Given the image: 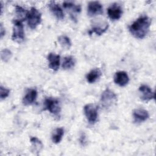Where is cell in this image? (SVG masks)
<instances>
[{
	"instance_id": "cell-1",
	"label": "cell",
	"mask_w": 156,
	"mask_h": 156,
	"mask_svg": "<svg viewBox=\"0 0 156 156\" xmlns=\"http://www.w3.org/2000/svg\"><path fill=\"white\" fill-rule=\"evenodd\" d=\"M152 20L146 15H143L137 18L129 26V30L130 34L135 38L142 39L149 32Z\"/></svg>"
},
{
	"instance_id": "cell-2",
	"label": "cell",
	"mask_w": 156,
	"mask_h": 156,
	"mask_svg": "<svg viewBox=\"0 0 156 156\" xmlns=\"http://www.w3.org/2000/svg\"><path fill=\"white\" fill-rule=\"evenodd\" d=\"M117 102L116 94L110 89L106 88L102 93L100 99L101 106L105 109L112 107Z\"/></svg>"
},
{
	"instance_id": "cell-3",
	"label": "cell",
	"mask_w": 156,
	"mask_h": 156,
	"mask_svg": "<svg viewBox=\"0 0 156 156\" xmlns=\"http://www.w3.org/2000/svg\"><path fill=\"white\" fill-rule=\"evenodd\" d=\"M27 24L32 29H35L41 21V13L35 7H31L27 16Z\"/></svg>"
},
{
	"instance_id": "cell-4",
	"label": "cell",
	"mask_w": 156,
	"mask_h": 156,
	"mask_svg": "<svg viewBox=\"0 0 156 156\" xmlns=\"http://www.w3.org/2000/svg\"><path fill=\"white\" fill-rule=\"evenodd\" d=\"M12 39L13 41L18 43H20L23 41L24 39V31L22 21L18 20L13 21Z\"/></svg>"
},
{
	"instance_id": "cell-5",
	"label": "cell",
	"mask_w": 156,
	"mask_h": 156,
	"mask_svg": "<svg viewBox=\"0 0 156 156\" xmlns=\"http://www.w3.org/2000/svg\"><path fill=\"white\" fill-rule=\"evenodd\" d=\"M108 27V23L101 18L93 19L91 21V29L90 33H95L98 35L104 33Z\"/></svg>"
},
{
	"instance_id": "cell-6",
	"label": "cell",
	"mask_w": 156,
	"mask_h": 156,
	"mask_svg": "<svg viewBox=\"0 0 156 156\" xmlns=\"http://www.w3.org/2000/svg\"><path fill=\"white\" fill-rule=\"evenodd\" d=\"M98 110V106L94 104H88L84 106V113L89 123L93 124L97 121Z\"/></svg>"
},
{
	"instance_id": "cell-7",
	"label": "cell",
	"mask_w": 156,
	"mask_h": 156,
	"mask_svg": "<svg viewBox=\"0 0 156 156\" xmlns=\"http://www.w3.org/2000/svg\"><path fill=\"white\" fill-rule=\"evenodd\" d=\"M44 110H48L51 114L58 116L60 112L61 108L59 101L56 99L52 98H46L44 101Z\"/></svg>"
},
{
	"instance_id": "cell-8",
	"label": "cell",
	"mask_w": 156,
	"mask_h": 156,
	"mask_svg": "<svg viewBox=\"0 0 156 156\" xmlns=\"http://www.w3.org/2000/svg\"><path fill=\"white\" fill-rule=\"evenodd\" d=\"M103 13L102 5L99 1H90L88 4L87 14L90 17H93Z\"/></svg>"
},
{
	"instance_id": "cell-9",
	"label": "cell",
	"mask_w": 156,
	"mask_h": 156,
	"mask_svg": "<svg viewBox=\"0 0 156 156\" xmlns=\"http://www.w3.org/2000/svg\"><path fill=\"white\" fill-rule=\"evenodd\" d=\"M107 14L111 20H119L122 14V8L118 4L114 3L107 9Z\"/></svg>"
},
{
	"instance_id": "cell-10",
	"label": "cell",
	"mask_w": 156,
	"mask_h": 156,
	"mask_svg": "<svg viewBox=\"0 0 156 156\" xmlns=\"http://www.w3.org/2000/svg\"><path fill=\"white\" fill-rule=\"evenodd\" d=\"M113 80L116 84L120 87H124L128 83L129 81V77L126 72L120 71L116 72L115 74Z\"/></svg>"
},
{
	"instance_id": "cell-11",
	"label": "cell",
	"mask_w": 156,
	"mask_h": 156,
	"mask_svg": "<svg viewBox=\"0 0 156 156\" xmlns=\"http://www.w3.org/2000/svg\"><path fill=\"white\" fill-rule=\"evenodd\" d=\"M63 6L65 9L69 12L71 18L74 20H76V15L81 10V7L80 5H76L71 2H64L63 3Z\"/></svg>"
},
{
	"instance_id": "cell-12",
	"label": "cell",
	"mask_w": 156,
	"mask_h": 156,
	"mask_svg": "<svg viewBox=\"0 0 156 156\" xmlns=\"http://www.w3.org/2000/svg\"><path fill=\"white\" fill-rule=\"evenodd\" d=\"M139 91L141 94V99L144 101H149L154 98V93L146 85H141L139 87Z\"/></svg>"
},
{
	"instance_id": "cell-13",
	"label": "cell",
	"mask_w": 156,
	"mask_h": 156,
	"mask_svg": "<svg viewBox=\"0 0 156 156\" xmlns=\"http://www.w3.org/2000/svg\"><path fill=\"white\" fill-rule=\"evenodd\" d=\"M133 116L135 122H142L147 120L149 115L147 110L143 108H136L133 112Z\"/></svg>"
},
{
	"instance_id": "cell-14",
	"label": "cell",
	"mask_w": 156,
	"mask_h": 156,
	"mask_svg": "<svg viewBox=\"0 0 156 156\" xmlns=\"http://www.w3.org/2000/svg\"><path fill=\"white\" fill-rule=\"evenodd\" d=\"M60 57L59 55L51 52L48 55V60L49 62V67L53 71H57L60 66Z\"/></svg>"
},
{
	"instance_id": "cell-15",
	"label": "cell",
	"mask_w": 156,
	"mask_h": 156,
	"mask_svg": "<svg viewBox=\"0 0 156 156\" xmlns=\"http://www.w3.org/2000/svg\"><path fill=\"white\" fill-rule=\"evenodd\" d=\"M37 97V91L35 89H29L23 99V104L24 105H29L32 104L36 100Z\"/></svg>"
},
{
	"instance_id": "cell-16",
	"label": "cell",
	"mask_w": 156,
	"mask_h": 156,
	"mask_svg": "<svg viewBox=\"0 0 156 156\" xmlns=\"http://www.w3.org/2000/svg\"><path fill=\"white\" fill-rule=\"evenodd\" d=\"M49 8L52 14L58 20H63L64 19V13L60 7V5L54 1H51L49 4Z\"/></svg>"
},
{
	"instance_id": "cell-17",
	"label": "cell",
	"mask_w": 156,
	"mask_h": 156,
	"mask_svg": "<svg viewBox=\"0 0 156 156\" xmlns=\"http://www.w3.org/2000/svg\"><path fill=\"white\" fill-rule=\"evenodd\" d=\"M102 73L99 68H94L91 70L87 75L86 79L88 82L90 83H93L95 82L97 80L99 79L101 76Z\"/></svg>"
},
{
	"instance_id": "cell-18",
	"label": "cell",
	"mask_w": 156,
	"mask_h": 156,
	"mask_svg": "<svg viewBox=\"0 0 156 156\" xmlns=\"http://www.w3.org/2000/svg\"><path fill=\"white\" fill-rule=\"evenodd\" d=\"M30 141L31 143V151L37 152V154H38L43 147V143L37 137H32Z\"/></svg>"
},
{
	"instance_id": "cell-19",
	"label": "cell",
	"mask_w": 156,
	"mask_h": 156,
	"mask_svg": "<svg viewBox=\"0 0 156 156\" xmlns=\"http://www.w3.org/2000/svg\"><path fill=\"white\" fill-rule=\"evenodd\" d=\"M64 135V129L62 127H58L54 130L52 134V141L55 144L59 143Z\"/></svg>"
},
{
	"instance_id": "cell-20",
	"label": "cell",
	"mask_w": 156,
	"mask_h": 156,
	"mask_svg": "<svg viewBox=\"0 0 156 156\" xmlns=\"http://www.w3.org/2000/svg\"><path fill=\"white\" fill-rule=\"evenodd\" d=\"M76 64V59L72 55L66 56L64 58L62 63V68L63 69H69L74 66Z\"/></svg>"
},
{
	"instance_id": "cell-21",
	"label": "cell",
	"mask_w": 156,
	"mask_h": 156,
	"mask_svg": "<svg viewBox=\"0 0 156 156\" xmlns=\"http://www.w3.org/2000/svg\"><path fill=\"white\" fill-rule=\"evenodd\" d=\"M15 13L17 17V20L23 21L27 19L28 11H27L22 7L16 5L15 6Z\"/></svg>"
},
{
	"instance_id": "cell-22",
	"label": "cell",
	"mask_w": 156,
	"mask_h": 156,
	"mask_svg": "<svg viewBox=\"0 0 156 156\" xmlns=\"http://www.w3.org/2000/svg\"><path fill=\"white\" fill-rule=\"evenodd\" d=\"M58 41L61 47L66 50L69 49L71 46V42L69 37L66 35H60L58 37Z\"/></svg>"
},
{
	"instance_id": "cell-23",
	"label": "cell",
	"mask_w": 156,
	"mask_h": 156,
	"mask_svg": "<svg viewBox=\"0 0 156 156\" xmlns=\"http://www.w3.org/2000/svg\"><path fill=\"white\" fill-rule=\"evenodd\" d=\"M12 53L8 49H4L1 51V58L4 62H7L12 57Z\"/></svg>"
},
{
	"instance_id": "cell-24",
	"label": "cell",
	"mask_w": 156,
	"mask_h": 156,
	"mask_svg": "<svg viewBox=\"0 0 156 156\" xmlns=\"http://www.w3.org/2000/svg\"><path fill=\"white\" fill-rule=\"evenodd\" d=\"M9 94H10L9 89L6 88L2 85L0 87V98H1V100L4 99L7 97H8Z\"/></svg>"
},
{
	"instance_id": "cell-25",
	"label": "cell",
	"mask_w": 156,
	"mask_h": 156,
	"mask_svg": "<svg viewBox=\"0 0 156 156\" xmlns=\"http://www.w3.org/2000/svg\"><path fill=\"white\" fill-rule=\"evenodd\" d=\"M5 28L4 27L2 23H1L0 25V35H1V38H2L3 37V36L5 35Z\"/></svg>"
}]
</instances>
